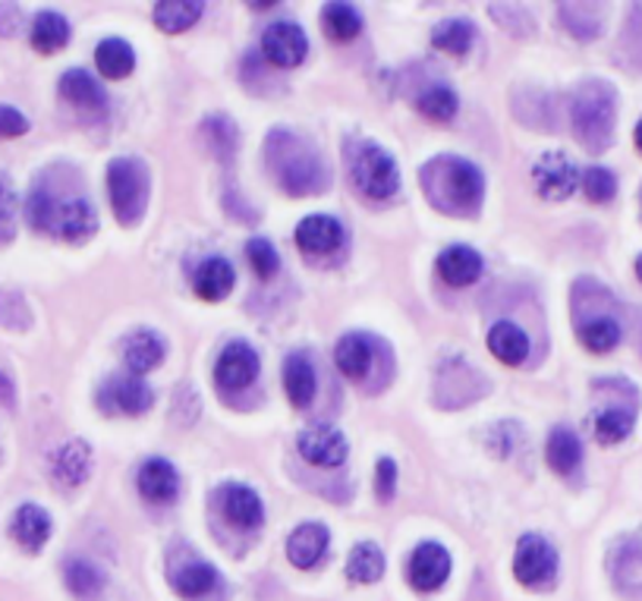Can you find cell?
I'll list each match as a JSON object with an SVG mask.
<instances>
[{
	"mask_svg": "<svg viewBox=\"0 0 642 601\" xmlns=\"http://www.w3.org/2000/svg\"><path fill=\"white\" fill-rule=\"evenodd\" d=\"M636 274H640V281H642V255L636 258Z\"/></svg>",
	"mask_w": 642,
	"mask_h": 601,
	"instance_id": "816d5d0a",
	"label": "cell"
},
{
	"mask_svg": "<svg viewBox=\"0 0 642 601\" xmlns=\"http://www.w3.org/2000/svg\"><path fill=\"white\" fill-rule=\"evenodd\" d=\"M171 585L183 599H205L217 585V570L208 561H186L171 570Z\"/></svg>",
	"mask_w": 642,
	"mask_h": 601,
	"instance_id": "cb8c5ba5",
	"label": "cell"
},
{
	"mask_svg": "<svg viewBox=\"0 0 642 601\" xmlns=\"http://www.w3.org/2000/svg\"><path fill=\"white\" fill-rule=\"evenodd\" d=\"M378 340L369 334H347L340 337V344L334 349V359H337V369L344 371L350 381H366L369 371L375 369V356H378Z\"/></svg>",
	"mask_w": 642,
	"mask_h": 601,
	"instance_id": "2e32d148",
	"label": "cell"
},
{
	"mask_svg": "<svg viewBox=\"0 0 642 601\" xmlns=\"http://www.w3.org/2000/svg\"><path fill=\"white\" fill-rule=\"evenodd\" d=\"M583 464V445L580 438L570 431V428L558 426L548 438V466L558 472V476H573Z\"/></svg>",
	"mask_w": 642,
	"mask_h": 601,
	"instance_id": "f1b7e54d",
	"label": "cell"
},
{
	"mask_svg": "<svg viewBox=\"0 0 642 601\" xmlns=\"http://www.w3.org/2000/svg\"><path fill=\"white\" fill-rule=\"evenodd\" d=\"M198 17H202V3H195V0H161L155 7L157 29L167 35L193 29Z\"/></svg>",
	"mask_w": 642,
	"mask_h": 601,
	"instance_id": "836d02e7",
	"label": "cell"
},
{
	"mask_svg": "<svg viewBox=\"0 0 642 601\" xmlns=\"http://www.w3.org/2000/svg\"><path fill=\"white\" fill-rule=\"evenodd\" d=\"M51 472H54V482L60 488H77L89 479L92 472V447L85 445L82 438L77 441H67L54 454V464H51Z\"/></svg>",
	"mask_w": 642,
	"mask_h": 601,
	"instance_id": "d6986e66",
	"label": "cell"
},
{
	"mask_svg": "<svg viewBox=\"0 0 642 601\" xmlns=\"http://www.w3.org/2000/svg\"><path fill=\"white\" fill-rule=\"evenodd\" d=\"M98 73L108 79H126L136 67V54L130 48V41L123 39H104L95 51Z\"/></svg>",
	"mask_w": 642,
	"mask_h": 601,
	"instance_id": "4dcf8cb0",
	"label": "cell"
},
{
	"mask_svg": "<svg viewBox=\"0 0 642 601\" xmlns=\"http://www.w3.org/2000/svg\"><path fill=\"white\" fill-rule=\"evenodd\" d=\"M322 22H325V32L334 41H353L363 29V17L356 13L353 3H328L325 13H322Z\"/></svg>",
	"mask_w": 642,
	"mask_h": 601,
	"instance_id": "f35d334b",
	"label": "cell"
},
{
	"mask_svg": "<svg viewBox=\"0 0 642 601\" xmlns=\"http://www.w3.org/2000/svg\"><path fill=\"white\" fill-rule=\"evenodd\" d=\"M108 195L120 224H139L149 205V167L139 157H114L108 164Z\"/></svg>",
	"mask_w": 642,
	"mask_h": 601,
	"instance_id": "5b68a950",
	"label": "cell"
},
{
	"mask_svg": "<svg viewBox=\"0 0 642 601\" xmlns=\"http://www.w3.org/2000/svg\"><path fill=\"white\" fill-rule=\"evenodd\" d=\"M409 585L416 592H435L450 577V554L445 544L422 542L409 558Z\"/></svg>",
	"mask_w": 642,
	"mask_h": 601,
	"instance_id": "30bf717a",
	"label": "cell"
},
{
	"mask_svg": "<svg viewBox=\"0 0 642 601\" xmlns=\"http://www.w3.org/2000/svg\"><path fill=\"white\" fill-rule=\"evenodd\" d=\"M234 265L227 262V258H208V262H202L198 265V272L193 277V287L198 293V299H205V303H217V299H224L227 293L234 291Z\"/></svg>",
	"mask_w": 642,
	"mask_h": 601,
	"instance_id": "d4e9b609",
	"label": "cell"
},
{
	"mask_svg": "<svg viewBox=\"0 0 642 601\" xmlns=\"http://www.w3.org/2000/svg\"><path fill=\"white\" fill-rule=\"evenodd\" d=\"M164 359V340L155 330H136L126 337V366L133 371H152Z\"/></svg>",
	"mask_w": 642,
	"mask_h": 601,
	"instance_id": "d6a6232c",
	"label": "cell"
},
{
	"mask_svg": "<svg viewBox=\"0 0 642 601\" xmlns=\"http://www.w3.org/2000/svg\"><path fill=\"white\" fill-rule=\"evenodd\" d=\"M438 274H441V281H448L450 287H469L482 274V255L469 246H448L438 255Z\"/></svg>",
	"mask_w": 642,
	"mask_h": 601,
	"instance_id": "7402d4cb",
	"label": "cell"
},
{
	"mask_svg": "<svg viewBox=\"0 0 642 601\" xmlns=\"http://www.w3.org/2000/svg\"><path fill=\"white\" fill-rule=\"evenodd\" d=\"M419 186L431 202V208L454 214V217H472L486 195L482 171L472 161L454 155L431 157L419 171Z\"/></svg>",
	"mask_w": 642,
	"mask_h": 601,
	"instance_id": "6da1fadb",
	"label": "cell"
},
{
	"mask_svg": "<svg viewBox=\"0 0 642 601\" xmlns=\"http://www.w3.org/2000/svg\"><path fill=\"white\" fill-rule=\"evenodd\" d=\"M350 171L359 193L369 195V198H390L400 190V174H397L394 157L381 145H375V142H366V145L353 149Z\"/></svg>",
	"mask_w": 642,
	"mask_h": 601,
	"instance_id": "8992f818",
	"label": "cell"
},
{
	"mask_svg": "<svg viewBox=\"0 0 642 601\" xmlns=\"http://www.w3.org/2000/svg\"><path fill=\"white\" fill-rule=\"evenodd\" d=\"M139 495L152 505H171L180 495V476L167 460H149L139 469Z\"/></svg>",
	"mask_w": 642,
	"mask_h": 601,
	"instance_id": "ac0fdd59",
	"label": "cell"
},
{
	"mask_svg": "<svg viewBox=\"0 0 642 601\" xmlns=\"http://www.w3.org/2000/svg\"><path fill=\"white\" fill-rule=\"evenodd\" d=\"M202 136H205L208 149H212L221 161H231V157H234L236 126L231 116H208V120L202 123Z\"/></svg>",
	"mask_w": 642,
	"mask_h": 601,
	"instance_id": "60d3db41",
	"label": "cell"
},
{
	"mask_svg": "<svg viewBox=\"0 0 642 601\" xmlns=\"http://www.w3.org/2000/svg\"><path fill=\"white\" fill-rule=\"evenodd\" d=\"M20 20H22V10L17 7V3H0V35H3V39L17 35Z\"/></svg>",
	"mask_w": 642,
	"mask_h": 601,
	"instance_id": "c3c4849f",
	"label": "cell"
},
{
	"mask_svg": "<svg viewBox=\"0 0 642 601\" xmlns=\"http://www.w3.org/2000/svg\"><path fill=\"white\" fill-rule=\"evenodd\" d=\"M17 236V193L0 171V246Z\"/></svg>",
	"mask_w": 642,
	"mask_h": 601,
	"instance_id": "ee69618b",
	"label": "cell"
},
{
	"mask_svg": "<svg viewBox=\"0 0 642 601\" xmlns=\"http://www.w3.org/2000/svg\"><path fill=\"white\" fill-rule=\"evenodd\" d=\"M60 95L67 98L73 108L85 111V114L104 116V111H108V95H104V89H101L85 70H67L63 79H60Z\"/></svg>",
	"mask_w": 642,
	"mask_h": 601,
	"instance_id": "ffe728a7",
	"label": "cell"
},
{
	"mask_svg": "<svg viewBox=\"0 0 642 601\" xmlns=\"http://www.w3.org/2000/svg\"><path fill=\"white\" fill-rule=\"evenodd\" d=\"M299 454H303V460L312 466H325V469H332V466H340L347 460V438H344V431L334 426H312L306 428L303 435H299Z\"/></svg>",
	"mask_w": 642,
	"mask_h": 601,
	"instance_id": "4fadbf2b",
	"label": "cell"
},
{
	"mask_svg": "<svg viewBox=\"0 0 642 601\" xmlns=\"http://www.w3.org/2000/svg\"><path fill=\"white\" fill-rule=\"evenodd\" d=\"M13 400H17L13 381H10V375H7V371H0V404H3V407H13Z\"/></svg>",
	"mask_w": 642,
	"mask_h": 601,
	"instance_id": "681fc988",
	"label": "cell"
},
{
	"mask_svg": "<svg viewBox=\"0 0 642 601\" xmlns=\"http://www.w3.org/2000/svg\"><path fill=\"white\" fill-rule=\"evenodd\" d=\"M296 246L309 258H328L344 246V227L332 214H309L296 227Z\"/></svg>",
	"mask_w": 642,
	"mask_h": 601,
	"instance_id": "8fae6325",
	"label": "cell"
},
{
	"mask_svg": "<svg viewBox=\"0 0 642 601\" xmlns=\"http://www.w3.org/2000/svg\"><path fill=\"white\" fill-rule=\"evenodd\" d=\"M258 375V353L243 340H234L221 349L217 366H214V378L224 390H243L249 388Z\"/></svg>",
	"mask_w": 642,
	"mask_h": 601,
	"instance_id": "7c38bea8",
	"label": "cell"
},
{
	"mask_svg": "<svg viewBox=\"0 0 642 601\" xmlns=\"http://www.w3.org/2000/svg\"><path fill=\"white\" fill-rule=\"evenodd\" d=\"M381 573H385V554H381V548L371 542H359L350 551V561H347V577L353 582H363V585H369V582L381 580Z\"/></svg>",
	"mask_w": 642,
	"mask_h": 601,
	"instance_id": "8d00e7d4",
	"label": "cell"
},
{
	"mask_svg": "<svg viewBox=\"0 0 642 601\" xmlns=\"http://www.w3.org/2000/svg\"><path fill=\"white\" fill-rule=\"evenodd\" d=\"M472 41H476V29L467 20L438 22L435 32H431V44L445 54H454V58H463L472 48Z\"/></svg>",
	"mask_w": 642,
	"mask_h": 601,
	"instance_id": "d590c367",
	"label": "cell"
},
{
	"mask_svg": "<svg viewBox=\"0 0 642 601\" xmlns=\"http://www.w3.org/2000/svg\"><path fill=\"white\" fill-rule=\"evenodd\" d=\"M577 334H580V344L592 353H611V349L621 344L623 330L621 322L614 315H589V318H580L577 325Z\"/></svg>",
	"mask_w": 642,
	"mask_h": 601,
	"instance_id": "83f0119b",
	"label": "cell"
},
{
	"mask_svg": "<svg viewBox=\"0 0 642 601\" xmlns=\"http://www.w3.org/2000/svg\"><path fill=\"white\" fill-rule=\"evenodd\" d=\"M221 507H224V517L236 529H258L262 520H265V507L258 501V495L246 486H224Z\"/></svg>",
	"mask_w": 642,
	"mask_h": 601,
	"instance_id": "44dd1931",
	"label": "cell"
},
{
	"mask_svg": "<svg viewBox=\"0 0 642 601\" xmlns=\"http://www.w3.org/2000/svg\"><path fill=\"white\" fill-rule=\"evenodd\" d=\"M328 542H332L328 526H322V523L296 526V529L291 532V539H287V558H291L293 567H299V570H312L315 563L325 558Z\"/></svg>",
	"mask_w": 642,
	"mask_h": 601,
	"instance_id": "e0dca14e",
	"label": "cell"
},
{
	"mask_svg": "<svg viewBox=\"0 0 642 601\" xmlns=\"http://www.w3.org/2000/svg\"><path fill=\"white\" fill-rule=\"evenodd\" d=\"M101 407L118 416H142L152 407V388L136 375H114L101 385Z\"/></svg>",
	"mask_w": 642,
	"mask_h": 601,
	"instance_id": "9c48e42d",
	"label": "cell"
},
{
	"mask_svg": "<svg viewBox=\"0 0 642 601\" xmlns=\"http://www.w3.org/2000/svg\"><path fill=\"white\" fill-rule=\"evenodd\" d=\"M636 145H640V152H642V120L636 123Z\"/></svg>",
	"mask_w": 642,
	"mask_h": 601,
	"instance_id": "f907efd6",
	"label": "cell"
},
{
	"mask_svg": "<svg viewBox=\"0 0 642 601\" xmlns=\"http://www.w3.org/2000/svg\"><path fill=\"white\" fill-rule=\"evenodd\" d=\"M284 388L296 409H306L315 400V369L303 353H291L284 363Z\"/></svg>",
	"mask_w": 642,
	"mask_h": 601,
	"instance_id": "4316f807",
	"label": "cell"
},
{
	"mask_svg": "<svg viewBox=\"0 0 642 601\" xmlns=\"http://www.w3.org/2000/svg\"><path fill=\"white\" fill-rule=\"evenodd\" d=\"M608 570L626 599H642V539H621L614 544Z\"/></svg>",
	"mask_w": 642,
	"mask_h": 601,
	"instance_id": "9a60e30c",
	"label": "cell"
},
{
	"mask_svg": "<svg viewBox=\"0 0 642 601\" xmlns=\"http://www.w3.org/2000/svg\"><path fill=\"white\" fill-rule=\"evenodd\" d=\"M416 108H419V114L435 120V123H448V120H454V114H457L460 101H457L454 89H448V85H431V89H426V92L419 95Z\"/></svg>",
	"mask_w": 642,
	"mask_h": 601,
	"instance_id": "ab89813d",
	"label": "cell"
},
{
	"mask_svg": "<svg viewBox=\"0 0 642 601\" xmlns=\"http://www.w3.org/2000/svg\"><path fill=\"white\" fill-rule=\"evenodd\" d=\"M29 224L39 233H54L67 243H82L98 231V214L82 193H63L51 183H35L26 202Z\"/></svg>",
	"mask_w": 642,
	"mask_h": 601,
	"instance_id": "3957f363",
	"label": "cell"
},
{
	"mask_svg": "<svg viewBox=\"0 0 642 601\" xmlns=\"http://www.w3.org/2000/svg\"><path fill=\"white\" fill-rule=\"evenodd\" d=\"M29 130V120L17 111V108H7L0 104V139H17Z\"/></svg>",
	"mask_w": 642,
	"mask_h": 601,
	"instance_id": "bcb514c9",
	"label": "cell"
},
{
	"mask_svg": "<svg viewBox=\"0 0 642 601\" xmlns=\"http://www.w3.org/2000/svg\"><path fill=\"white\" fill-rule=\"evenodd\" d=\"M10 536H13L29 554H35L41 544L51 539V517H48L39 505H22L20 510L13 513Z\"/></svg>",
	"mask_w": 642,
	"mask_h": 601,
	"instance_id": "603a6c76",
	"label": "cell"
},
{
	"mask_svg": "<svg viewBox=\"0 0 642 601\" xmlns=\"http://www.w3.org/2000/svg\"><path fill=\"white\" fill-rule=\"evenodd\" d=\"M306 51H309V39L296 22H272L262 35V54L265 60H272L274 67H284V70L299 67L306 60Z\"/></svg>",
	"mask_w": 642,
	"mask_h": 601,
	"instance_id": "ba28073f",
	"label": "cell"
},
{
	"mask_svg": "<svg viewBox=\"0 0 642 601\" xmlns=\"http://www.w3.org/2000/svg\"><path fill=\"white\" fill-rule=\"evenodd\" d=\"M394 488H397V464L385 457V460H378V498L390 501Z\"/></svg>",
	"mask_w": 642,
	"mask_h": 601,
	"instance_id": "7dc6e473",
	"label": "cell"
},
{
	"mask_svg": "<svg viewBox=\"0 0 642 601\" xmlns=\"http://www.w3.org/2000/svg\"><path fill=\"white\" fill-rule=\"evenodd\" d=\"M513 577L523 585H548L558 577V551L542 536H523L513 554Z\"/></svg>",
	"mask_w": 642,
	"mask_h": 601,
	"instance_id": "52a82bcc",
	"label": "cell"
},
{
	"mask_svg": "<svg viewBox=\"0 0 642 601\" xmlns=\"http://www.w3.org/2000/svg\"><path fill=\"white\" fill-rule=\"evenodd\" d=\"M67 41H70V22L60 13H41L39 20L32 22V44L41 54H58Z\"/></svg>",
	"mask_w": 642,
	"mask_h": 601,
	"instance_id": "74e56055",
	"label": "cell"
},
{
	"mask_svg": "<svg viewBox=\"0 0 642 601\" xmlns=\"http://www.w3.org/2000/svg\"><path fill=\"white\" fill-rule=\"evenodd\" d=\"M633 422H636V400H626V404H611L604 407L595 422H592V431L599 438V445H621L623 438L633 431Z\"/></svg>",
	"mask_w": 642,
	"mask_h": 601,
	"instance_id": "484cf974",
	"label": "cell"
},
{
	"mask_svg": "<svg viewBox=\"0 0 642 601\" xmlns=\"http://www.w3.org/2000/svg\"><path fill=\"white\" fill-rule=\"evenodd\" d=\"M532 176H536V190L546 198H567V195H573L577 183H580L577 164L561 152H548V155L539 157Z\"/></svg>",
	"mask_w": 642,
	"mask_h": 601,
	"instance_id": "5bb4252c",
	"label": "cell"
},
{
	"mask_svg": "<svg viewBox=\"0 0 642 601\" xmlns=\"http://www.w3.org/2000/svg\"><path fill=\"white\" fill-rule=\"evenodd\" d=\"M583 193L589 195V202L604 205L618 195V176L611 174L608 167H589L583 174Z\"/></svg>",
	"mask_w": 642,
	"mask_h": 601,
	"instance_id": "b9f144b4",
	"label": "cell"
},
{
	"mask_svg": "<svg viewBox=\"0 0 642 601\" xmlns=\"http://www.w3.org/2000/svg\"><path fill=\"white\" fill-rule=\"evenodd\" d=\"M63 582H67V589H70L79 601H89L95 599L98 592L104 589V573H101L92 561L73 558V561H67V567H63Z\"/></svg>",
	"mask_w": 642,
	"mask_h": 601,
	"instance_id": "e575fe53",
	"label": "cell"
},
{
	"mask_svg": "<svg viewBox=\"0 0 642 601\" xmlns=\"http://www.w3.org/2000/svg\"><path fill=\"white\" fill-rule=\"evenodd\" d=\"M558 17L564 22V29L580 41L599 39L602 32V10L595 3H561Z\"/></svg>",
	"mask_w": 642,
	"mask_h": 601,
	"instance_id": "1f68e13d",
	"label": "cell"
},
{
	"mask_svg": "<svg viewBox=\"0 0 642 601\" xmlns=\"http://www.w3.org/2000/svg\"><path fill=\"white\" fill-rule=\"evenodd\" d=\"M614 116H618V95L602 79L583 82L573 101H570V120H573V136L589 152H608L614 139Z\"/></svg>",
	"mask_w": 642,
	"mask_h": 601,
	"instance_id": "277c9868",
	"label": "cell"
},
{
	"mask_svg": "<svg viewBox=\"0 0 642 601\" xmlns=\"http://www.w3.org/2000/svg\"><path fill=\"white\" fill-rule=\"evenodd\" d=\"M488 349L505 366H520L526 359V353H529V337L513 322H498L495 328L488 330Z\"/></svg>",
	"mask_w": 642,
	"mask_h": 601,
	"instance_id": "f546056e",
	"label": "cell"
},
{
	"mask_svg": "<svg viewBox=\"0 0 642 601\" xmlns=\"http://www.w3.org/2000/svg\"><path fill=\"white\" fill-rule=\"evenodd\" d=\"M246 255H249V265H253V272L262 277V281H268L277 274L281 268V258H277V249H274L268 240H249L246 243Z\"/></svg>",
	"mask_w": 642,
	"mask_h": 601,
	"instance_id": "7bdbcfd3",
	"label": "cell"
},
{
	"mask_svg": "<svg viewBox=\"0 0 642 601\" xmlns=\"http://www.w3.org/2000/svg\"><path fill=\"white\" fill-rule=\"evenodd\" d=\"M265 161L287 195H315L328 190V167L309 142L287 130H274L265 139Z\"/></svg>",
	"mask_w": 642,
	"mask_h": 601,
	"instance_id": "7a4b0ae2",
	"label": "cell"
},
{
	"mask_svg": "<svg viewBox=\"0 0 642 601\" xmlns=\"http://www.w3.org/2000/svg\"><path fill=\"white\" fill-rule=\"evenodd\" d=\"M29 322H32V315L26 309V303H22L20 293H10V291H0V325L3 328H29Z\"/></svg>",
	"mask_w": 642,
	"mask_h": 601,
	"instance_id": "f6af8a7d",
	"label": "cell"
}]
</instances>
